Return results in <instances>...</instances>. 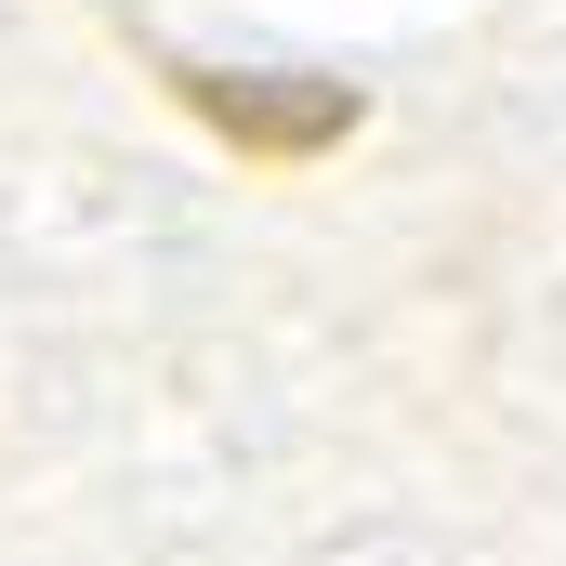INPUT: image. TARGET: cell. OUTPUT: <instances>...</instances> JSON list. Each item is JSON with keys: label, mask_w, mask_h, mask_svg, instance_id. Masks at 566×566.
<instances>
[{"label": "cell", "mask_w": 566, "mask_h": 566, "mask_svg": "<svg viewBox=\"0 0 566 566\" xmlns=\"http://www.w3.org/2000/svg\"><path fill=\"white\" fill-rule=\"evenodd\" d=\"M171 93L211 119L224 145H251V158H316V145L356 133V80H277V66H171Z\"/></svg>", "instance_id": "6da1fadb"}]
</instances>
